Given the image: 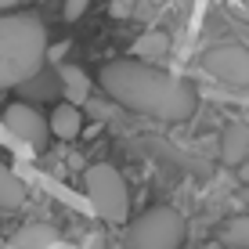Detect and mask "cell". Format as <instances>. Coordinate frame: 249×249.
Returning <instances> with one entry per match:
<instances>
[{
  "label": "cell",
  "mask_w": 249,
  "mask_h": 249,
  "mask_svg": "<svg viewBox=\"0 0 249 249\" xmlns=\"http://www.w3.org/2000/svg\"><path fill=\"white\" fill-rule=\"evenodd\" d=\"M238 181H242V184H249V162H246V159L238 162Z\"/></svg>",
  "instance_id": "16"
},
{
  "label": "cell",
  "mask_w": 249,
  "mask_h": 249,
  "mask_svg": "<svg viewBox=\"0 0 249 249\" xmlns=\"http://www.w3.org/2000/svg\"><path fill=\"white\" fill-rule=\"evenodd\" d=\"M90 7V0H65V7H62V18L65 22H76L83 11Z\"/></svg>",
  "instance_id": "14"
},
{
  "label": "cell",
  "mask_w": 249,
  "mask_h": 249,
  "mask_svg": "<svg viewBox=\"0 0 249 249\" xmlns=\"http://www.w3.org/2000/svg\"><path fill=\"white\" fill-rule=\"evenodd\" d=\"M83 192H87L90 206L98 210V217H105L108 224H126L130 217V192H126L123 174L112 162H94L83 174Z\"/></svg>",
  "instance_id": "4"
},
{
  "label": "cell",
  "mask_w": 249,
  "mask_h": 249,
  "mask_svg": "<svg viewBox=\"0 0 249 249\" xmlns=\"http://www.w3.org/2000/svg\"><path fill=\"white\" fill-rule=\"evenodd\" d=\"M188 238V220L174 206H152L126 228V249H181Z\"/></svg>",
  "instance_id": "3"
},
{
  "label": "cell",
  "mask_w": 249,
  "mask_h": 249,
  "mask_svg": "<svg viewBox=\"0 0 249 249\" xmlns=\"http://www.w3.org/2000/svg\"><path fill=\"white\" fill-rule=\"evenodd\" d=\"M0 249H4V242H0Z\"/></svg>",
  "instance_id": "19"
},
{
  "label": "cell",
  "mask_w": 249,
  "mask_h": 249,
  "mask_svg": "<svg viewBox=\"0 0 249 249\" xmlns=\"http://www.w3.org/2000/svg\"><path fill=\"white\" fill-rule=\"evenodd\" d=\"M220 242L228 249H249V213L228 217L224 224H220Z\"/></svg>",
  "instance_id": "13"
},
{
  "label": "cell",
  "mask_w": 249,
  "mask_h": 249,
  "mask_svg": "<svg viewBox=\"0 0 249 249\" xmlns=\"http://www.w3.org/2000/svg\"><path fill=\"white\" fill-rule=\"evenodd\" d=\"M58 83H62L69 105H87L90 101V76L80 65H58Z\"/></svg>",
  "instance_id": "8"
},
{
  "label": "cell",
  "mask_w": 249,
  "mask_h": 249,
  "mask_svg": "<svg viewBox=\"0 0 249 249\" xmlns=\"http://www.w3.org/2000/svg\"><path fill=\"white\" fill-rule=\"evenodd\" d=\"M47 25L25 11H0V90L18 87L44 69Z\"/></svg>",
  "instance_id": "2"
},
{
  "label": "cell",
  "mask_w": 249,
  "mask_h": 249,
  "mask_svg": "<svg viewBox=\"0 0 249 249\" xmlns=\"http://www.w3.org/2000/svg\"><path fill=\"white\" fill-rule=\"evenodd\" d=\"M22 202H25V184L0 162V210H22Z\"/></svg>",
  "instance_id": "12"
},
{
  "label": "cell",
  "mask_w": 249,
  "mask_h": 249,
  "mask_svg": "<svg viewBox=\"0 0 249 249\" xmlns=\"http://www.w3.org/2000/svg\"><path fill=\"white\" fill-rule=\"evenodd\" d=\"M242 11H246V18H249V0H246V4H242Z\"/></svg>",
  "instance_id": "18"
},
{
  "label": "cell",
  "mask_w": 249,
  "mask_h": 249,
  "mask_svg": "<svg viewBox=\"0 0 249 249\" xmlns=\"http://www.w3.org/2000/svg\"><path fill=\"white\" fill-rule=\"evenodd\" d=\"M202 69L231 87H249V47L246 44H220L202 54Z\"/></svg>",
  "instance_id": "5"
},
{
  "label": "cell",
  "mask_w": 249,
  "mask_h": 249,
  "mask_svg": "<svg viewBox=\"0 0 249 249\" xmlns=\"http://www.w3.org/2000/svg\"><path fill=\"white\" fill-rule=\"evenodd\" d=\"M98 83L112 101H119L137 116L156 119V123H184L199 105V94L188 80L162 72L159 65L141 62V58L105 62L98 72Z\"/></svg>",
  "instance_id": "1"
},
{
  "label": "cell",
  "mask_w": 249,
  "mask_h": 249,
  "mask_svg": "<svg viewBox=\"0 0 249 249\" xmlns=\"http://www.w3.org/2000/svg\"><path fill=\"white\" fill-rule=\"evenodd\" d=\"M58 246V231L44 224V220H29L15 231L11 238V249H54Z\"/></svg>",
  "instance_id": "7"
},
{
  "label": "cell",
  "mask_w": 249,
  "mask_h": 249,
  "mask_svg": "<svg viewBox=\"0 0 249 249\" xmlns=\"http://www.w3.org/2000/svg\"><path fill=\"white\" fill-rule=\"evenodd\" d=\"M47 130L54 134V137H62V141H72V137L83 130L80 105H69V101L54 105V112H51V119H47Z\"/></svg>",
  "instance_id": "10"
},
{
  "label": "cell",
  "mask_w": 249,
  "mask_h": 249,
  "mask_svg": "<svg viewBox=\"0 0 249 249\" xmlns=\"http://www.w3.org/2000/svg\"><path fill=\"white\" fill-rule=\"evenodd\" d=\"M249 156V130L242 123H228L220 134V162L224 166H238Z\"/></svg>",
  "instance_id": "9"
},
{
  "label": "cell",
  "mask_w": 249,
  "mask_h": 249,
  "mask_svg": "<svg viewBox=\"0 0 249 249\" xmlns=\"http://www.w3.org/2000/svg\"><path fill=\"white\" fill-rule=\"evenodd\" d=\"M4 126L11 130V137H18L22 144H29L33 152H40V148H47V137H51V130H47V119L36 112L33 105H7L4 108Z\"/></svg>",
  "instance_id": "6"
},
{
  "label": "cell",
  "mask_w": 249,
  "mask_h": 249,
  "mask_svg": "<svg viewBox=\"0 0 249 249\" xmlns=\"http://www.w3.org/2000/svg\"><path fill=\"white\" fill-rule=\"evenodd\" d=\"M130 51H134V58H141V62H159V58H166V51H170V36L162 29H152V33H144V36H137Z\"/></svg>",
  "instance_id": "11"
},
{
  "label": "cell",
  "mask_w": 249,
  "mask_h": 249,
  "mask_svg": "<svg viewBox=\"0 0 249 249\" xmlns=\"http://www.w3.org/2000/svg\"><path fill=\"white\" fill-rule=\"evenodd\" d=\"M22 0H0V11H11V7H18Z\"/></svg>",
  "instance_id": "17"
},
{
  "label": "cell",
  "mask_w": 249,
  "mask_h": 249,
  "mask_svg": "<svg viewBox=\"0 0 249 249\" xmlns=\"http://www.w3.org/2000/svg\"><path fill=\"white\" fill-rule=\"evenodd\" d=\"M134 4H137V0H112V4H108V15L123 22V18H130V15H134Z\"/></svg>",
  "instance_id": "15"
}]
</instances>
